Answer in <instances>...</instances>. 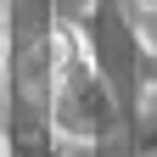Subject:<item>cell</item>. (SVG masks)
Returning a JSON list of instances; mask_svg holds the SVG:
<instances>
[{"mask_svg":"<svg viewBox=\"0 0 157 157\" xmlns=\"http://www.w3.org/2000/svg\"><path fill=\"white\" fill-rule=\"evenodd\" d=\"M51 107H56V124L78 140H95L112 124V95L73 28H56L51 39Z\"/></svg>","mask_w":157,"mask_h":157,"instance_id":"6da1fadb","label":"cell"},{"mask_svg":"<svg viewBox=\"0 0 157 157\" xmlns=\"http://www.w3.org/2000/svg\"><path fill=\"white\" fill-rule=\"evenodd\" d=\"M6 56H11V28H6V17H0V67H6Z\"/></svg>","mask_w":157,"mask_h":157,"instance_id":"7a4b0ae2","label":"cell"},{"mask_svg":"<svg viewBox=\"0 0 157 157\" xmlns=\"http://www.w3.org/2000/svg\"><path fill=\"white\" fill-rule=\"evenodd\" d=\"M6 11H11V0H0V17H6Z\"/></svg>","mask_w":157,"mask_h":157,"instance_id":"3957f363","label":"cell"},{"mask_svg":"<svg viewBox=\"0 0 157 157\" xmlns=\"http://www.w3.org/2000/svg\"><path fill=\"white\" fill-rule=\"evenodd\" d=\"M146 6H157V0H146Z\"/></svg>","mask_w":157,"mask_h":157,"instance_id":"277c9868","label":"cell"},{"mask_svg":"<svg viewBox=\"0 0 157 157\" xmlns=\"http://www.w3.org/2000/svg\"><path fill=\"white\" fill-rule=\"evenodd\" d=\"M0 157H6V151H0Z\"/></svg>","mask_w":157,"mask_h":157,"instance_id":"5b68a950","label":"cell"}]
</instances>
